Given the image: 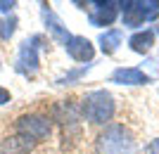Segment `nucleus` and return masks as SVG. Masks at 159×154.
<instances>
[{
    "label": "nucleus",
    "mask_w": 159,
    "mask_h": 154,
    "mask_svg": "<svg viewBox=\"0 0 159 154\" xmlns=\"http://www.w3.org/2000/svg\"><path fill=\"white\" fill-rule=\"evenodd\" d=\"M14 130L38 145V142H45L50 138V133H52V119L48 114H40V112L21 114L19 119L14 121Z\"/></svg>",
    "instance_id": "obj_3"
},
{
    "label": "nucleus",
    "mask_w": 159,
    "mask_h": 154,
    "mask_svg": "<svg viewBox=\"0 0 159 154\" xmlns=\"http://www.w3.org/2000/svg\"><path fill=\"white\" fill-rule=\"evenodd\" d=\"M154 45V31L152 29H143V31H135V33L128 38V47L138 55H147Z\"/></svg>",
    "instance_id": "obj_11"
},
{
    "label": "nucleus",
    "mask_w": 159,
    "mask_h": 154,
    "mask_svg": "<svg viewBox=\"0 0 159 154\" xmlns=\"http://www.w3.org/2000/svg\"><path fill=\"white\" fill-rule=\"evenodd\" d=\"M90 67H93V64H83V67H79V69H71V71H66L64 76H60L55 83H57V86H71V83H76V81L83 78V76L90 71Z\"/></svg>",
    "instance_id": "obj_13"
},
{
    "label": "nucleus",
    "mask_w": 159,
    "mask_h": 154,
    "mask_svg": "<svg viewBox=\"0 0 159 154\" xmlns=\"http://www.w3.org/2000/svg\"><path fill=\"white\" fill-rule=\"evenodd\" d=\"M40 14H43V21H45V29H48V33L52 36L60 45H66L69 43V38H71V33H69V29L62 24V19L57 17V14L50 10V5H40Z\"/></svg>",
    "instance_id": "obj_7"
},
{
    "label": "nucleus",
    "mask_w": 159,
    "mask_h": 154,
    "mask_svg": "<svg viewBox=\"0 0 159 154\" xmlns=\"http://www.w3.org/2000/svg\"><path fill=\"white\" fill-rule=\"evenodd\" d=\"M114 109H116L114 97L107 90H90L81 100V114L90 126H109Z\"/></svg>",
    "instance_id": "obj_2"
},
{
    "label": "nucleus",
    "mask_w": 159,
    "mask_h": 154,
    "mask_svg": "<svg viewBox=\"0 0 159 154\" xmlns=\"http://www.w3.org/2000/svg\"><path fill=\"white\" fill-rule=\"evenodd\" d=\"M135 138L124 123H109L95 138V154H131Z\"/></svg>",
    "instance_id": "obj_1"
},
{
    "label": "nucleus",
    "mask_w": 159,
    "mask_h": 154,
    "mask_svg": "<svg viewBox=\"0 0 159 154\" xmlns=\"http://www.w3.org/2000/svg\"><path fill=\"white\" fill-rule=\"evenodd\" d=\"M14 31H17V17L10 14V17H5V19L0 21V38H2V40H10L14 36Z\"/></svg>",
    "instance_id": "obj_14"
},
{
    "label": "nucleus",
    "mask_w": 159,
    "mask_h": 154,
    "mask_svg": "<svg viewBox=\"0 0 159 154\" xmlns=\"http://www.w3.org/2000/svg\"><path fill=\"white\" fill-rule=\"evenodd\" d=\"M10 100H12V95H10V90L0 86V107H2V104H7Z\"/></svg>",
    "instance_id": "obj_15"
},
{
    "label": "nucleus",
    "mask_w": 159,
    "mask_h": 154,
    "mask_svg": "<svg viewBox=\"0 0 159 154\" xmlns=\"http://www.w3.org/2000/svg\"><path fill=\"white\" fill-rule=\"evenodd\" d=\"M150 154H159V140L150 142Z\"/></svg>",
    "instance_id": "obj_17"
},
{
    "label": "nucleus",
    "mask_w": 159,
    "mask_h": 154,
    "mask_svg": "<svg viewBox=\"0 0 159 154\" xmlns=\"http://www.w3.org/2000/svg\"><path fill=\"white\" fill-rule=\"evenodd\" d=\"M33 147H36V142L19 133L7 135V138L0 140V154H31Z\"/></svg>",
    "instance_id": "obj_10"
},
{
    "label": "nucleus",
    "mask_w": 159,
    "mask_h": 154,
    "mask_svg": "<svg viewBox=\"0 0 159 154\" xmlns=\"http://www.w3.org/2000/svg\"><path fill=\"white\" fill-rule=\"evenodd\" d=\"M40 43H43V36L36 33L19 45V52H17V59H14V71L21 74L24 78H33V76L38 74V69H40V57H38Z\"/></svg>",
    "instance_id": "obj_4"
},
{
    "label": "nucleus",
    "mask_w": 159,
    "mask_h": 154,
    "mask_svg": "<svg viewBox=\"0 0 159 154\" xmlns=\"http://www.w3.org/2000/svg\"><path fill=\"white\" fill-rule=\"evenodd\" d=\"M109 81L116 86H145V83H150V76L138 67H116Z\"/></svg>",
    "instance_id": "obj_9"
},
{
    "label": "nucleus",
    "mask_w": 159,
    "mask_h": 154,
    "mask_svg": "<svg viewBox=\"0 0 159 154\" xmlns=\"http://www.w3.org/2000/svg\"><path fill=\"white\" fill-rule=\"evenodd\" d=\"M121 40H124V36H121L119 29H105V31L100 33L98 43H100V50H102V55H114L116 50H119Z\"/></svg>",
    "instance_id": "obj_12"
},
{
    "label": "nucleus",
    "mask_w": 159,
    "mask_h": 154,
    "mask_svg": "<svg viewBox=\"0 0 159 154\" xmlns=\"http://www.w3.org/2000/svg\"><path fill=\"white\" fill-rule=\"evenodd\" d=\"M90 14H88V21L93 26H112L116 17H119V2L116 0H98V2H90Z\"/></svg>",
    "instance_id": "obj_6"
},
{
    "label": "nucleus",
    "mask_w": 159,
    "mask_h": 154,
    "mask_svg": "<svg viewBox=\"0 0 159 154\" xmlns=\"http://www.w3.org/2000/svg\"><path fill=\"white\" fill-rule=\"evenodd\" d=\"M64 50L74 62H81V64H86V62L90 64V62H93V55H95L93 43H90L86 36H71L69 43L64 45Z\"/></svg>",
    "instance_id": "obj_8"
},
{
    "label": "nucleus",
    "mask_w": 159,
    "mask_h": 154,
    "mask_svg": "<svg viewBox=\"0 0 159 154\" xmlns=\"http://www.w3.org/2000/svg\"><path fill=\"white\" fill-rule=\"evenodd\" d=\"M12 7H17V2H5V0H0V12L10 14V12H12Z\"/></svg>",
    "instance_id": "obj_16"
},
{
    "label": "nucleus",
    "mask_w": 159,
    "mask_h": 154,
    "mask_svg": "<svg viewBox=\"0 0 159 154\" xmlns=\"http://www.w3.org/2000/svg\"><path fill=\"white\" fill-rule=\"evenodd\" d=\"M50 119H52V123H60L62 126V133H64V140L66 135H69V130H79V123L81 119H83V114H81V104L74 100H60L52 104V112H50Z\"/></svg>",
    "instance_id": "obj_5"
}]
</instances>
